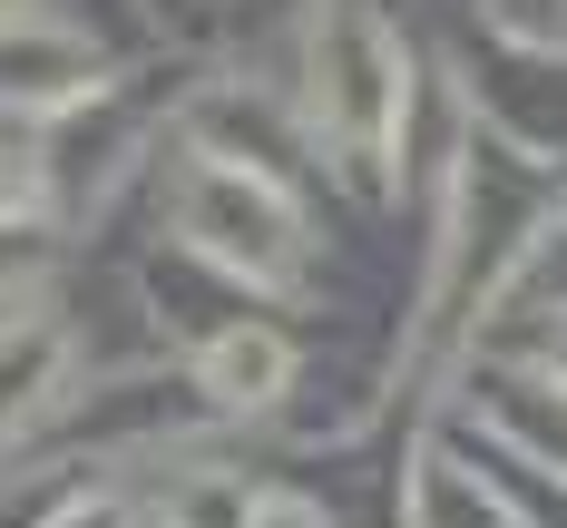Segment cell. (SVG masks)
Masks as SVG:
<instances>
[{
  "mask_svg": "<svg viewBox=\"0 0 567 528\" xmlns=\"http://www.w3.org/2000/svg\"><path fill=\"white\" fill-rule=\"evenodd\" d=\"M176 226H186L196 255H216L245 284H293V275H303V226H293V206H284L265 176H245V167H186Z\"/></svg>",
  "mask_w": 567,
  "mask_h": 528,
  "instance_id": "cell-1",
  "label": "cell"
},
{
  "mask_svg": "<svg viewBox=\"0 0 567 528\" xmlns=\"http://www.w3.org/2000/svg\"><path fill=\"white\" fill-rule=\"evenodd\" d=\"M313 108L352 157H382L401 127V50L382 40V20L362 10H323L313 30Z\"/></svg>",
  "mask_w": 567,
  "mask_h": 528,
  "instance_id": "cell-2",
  "label": "cell"
},
{
  "mask_svg": "<svg viewBox=\"0 0 567 528\" xmlns=\"http://www.w3.org/2000/svg\"><path fill=\"white\" fill-rule=\"evenodd\" d=\"M99 89V50L50 20H0V108H69Z\"/></svg>",
  "mask_w": 567,
  "mask_h": 528,
  "instance_id": "cell-3",
  "label": "cell"
},
{
  "mask_svg": "<svg viewBox=\"0 0 567 528\" xmlns=\"http://www.w3.org/2000/svg\"><path fill=\"white\" fill-rule=\"evenodd\" d=\"M196 382H206V402H226V411H265L293 382V343L275 323H226L216 343L196 352Z\"/></svg>",
  "mask_w": 567,
  "mask_h": 528,
  "instance_id": "cell-4",
  "label": "cell"
},
{
  "mask_svg": "<svg viewBox=\"0 0 567 528\" xmlns=\"http://www.w3.org/2000/svg\"><path fill=\"white\" fill-rule=\"evenodd\" d=\"M401 528H518V519H509V499L480 489L460 460L421 451L411 460V489H401Z\"/></svg>",
  "mask_w": 567,
  "mask_h": 528,
  "instance_id": "cell-5",
  "label": "cell"
},
{
  "mask_svg": "<svg viewBox=\"0 0 567 528\" xmlns=\"http://www.w3.org/2000/svg\"><path fill=\"white\" fill-rule=\"evenodd\" d=\"M50 372H59V333H40V323H30V333H0V431L20 421V402H30Z\"/></svg>",
  "mask_w": 567,
  "mask_h": 528,
  "instance_id": "cell-6",
  "label": "cell"
},
{
  "mask_svg": "<svg viewBox=\"0 0 567 528\" xmlns=\"http://www.w3.org/2000/svg\"><path fill=\"white\" fill-rule=\"evenodd\" d=\"M489 20L518 30V40H558V30H567V0H489Z\"/></svg>",
  "mask_w": 567,
  "mask_h": 528,
  "instance_id": "cell-7",
  "label": "cell"
},
{
  "mask_svg": "<svg viewBox=\"0 0 567 528\" xmlns=\"http://www.w3.org/2000/svg\"><path fill=\"white\" fill-rule=\"evenodd\" d=\"M245 528H333V519H323L313 499H284L275 489V499H245Z\"/></svg>",
  "mask_w": 567,
  "mask_h": 528,
  "instance_id": "cell-8",
  "label": "cell"
},
{
  "mask_svg": "<svg viewBox=\"0 0 567 528\" xmlns=\"http://www.w3.org/2000/svg\"><path fill=\"white\" fill-rule=\"evenodd\" d=\"M538 362L558 372V392H567V313H558V323H548V343H538Z\"/></svg>",
  "mask_w": 567,
  "mask_h": 528,
  "instance_id": "cell-9",
  "label": "cell"
},
{
  "mask_svg": "<svg viewBox=\"0 0 567 528\" xmlns=\"http://www.w3.org/2000/svg\"><path fill=\"white\" fill-rule=\"evenodd\" d=\"M10 196H20V186H10V167H0V216H10Z\"/></svg>",
  "mask_w": 567,
  "mask_h": 528,
  "instance_id": "cell-10",
  "label": "cell"
}]
</instances>
